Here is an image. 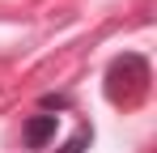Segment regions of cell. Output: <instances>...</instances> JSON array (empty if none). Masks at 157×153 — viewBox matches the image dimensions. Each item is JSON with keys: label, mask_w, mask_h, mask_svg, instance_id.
I'll list each match as a JSON object with an SVG mask.
<instances>
[{"label": "cell", "mask_w": 157, "mask_h": 153, "mask_svg": "<svg viewBox=\"0 0 157 153\" xmlns=\"http://www.w3.org/2000/svg\"><path fill=\"white\" fill-rule=\"evenodd\" d=\"M144 94H149V60L136 51L115 55L106 68V98L115 106H136Z\"/></svg>", "instance_id": "1"}, {"label": "cell", "mask_w": 157, "mask_h": 153, "mask_svg": "<svg viewBox=\"0 0 157 153\" xmlns=\"http://www.w3.org/2000/svg\"><path fill=\"white\" fill-rule=\"evenodd\" d=\"M21 140H26V149H47L55 140V115H30L21 128Z\"/></svg>", "instance_id": "2"}, {"label": "cell", "mask_w": 157, "mask_h": 153, "mask_svg": "<svg viewBox=\"0 0 157 153\" xmlns=\"http://www.w3.org/2000/svg\"><path fill=\"white\" fill-rule=\"evenodd\" d=\"M89 145H94V128H89V124H81L77 132L64 140V149H59V153H85Z\"/></svg>", "instance_id": "3"}]
</instances>
